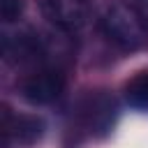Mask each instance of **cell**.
<instances>
[{
    "label": "cell",
    "mask_w": 148,
    "mask_h": 148,
    "mask_svg": "<svg viewBox=\"0 0 148 148\" xmlns=\"http://www.w3.org/2000/svg\"><path fill=\"white\" fill-rule=\"evenodd\" d=\"M102 32L120 49L134 51L148 42V28L132 2H113L99 18Z\"/></svg>",
    "instance_id": "cell-1"
},
{
    "label": "cell",
    "mask_w": 148,
    "mask_h": 148,
    "mask_svg": "<svg viewBox=\"0 0 148 148\" xmlns=\"http://www.w3.org/2000/svg\"><path fill=\"white\" fill-rule=\"evenodd\" d=\"M125 102L136 111H148V69L130 79L125 86Z\"/></svg>",
    "instance_id": "cell-5"
},
{
    "label": "cell",
    "mask_w": 148,
    "mask_h": 148,
    "mask_svg": "<svg viewBox=\"0 0 148 148\" xmlns=\"http://www.w3.org/2000/svg\"><path fill=\"white\" fill-rule=\"evenodd\" d=\"M132 5H134V9L139 12V16L143 18V23L148 28V0H132Z\"/></svg>",
    "instance_id": "cell-7"
},
{
    "label": "cell",
    "mask_w": 148,
    "mask_h": 148,
    "mask_svg": "<svg viewBox=\"0 0 148 148\" xmlns=\"http://www.w3.org/2000/svg\"><path fill=\"white\" fill-rule=\"evenodd\" d=\"M21 12H23V0H0V16L5 23L16 21Z\"/></svg>",
    "instance_id": "cell-6"
},
{
    "label": "cell",
    "mask_w": 148,
    "mask_h": 148,
    "mask_svg": "<svg viewBox=\"0 0 148 148\" xmlns=\"http://www.w3.org/2000/svg\"><path fill=\"white\" fill-rule=\"evenodd\" d=\"M5 148L12 146H32L44 134V123L37 116H12L5 111Z\"/></svg>",
    "instance_id": "cell-4"
},
{
    "label": "cell",
    "mask_w": 148,
    "mask_h": 148,
    "mask_svg": "<svg viewBox=\"0 0 148 148\" xmlns=\"http://www.w3.org/2000/svg\"><path fill=\"white\" fill-rule=\"evenodd\" d=\"M42 16L62 35H79L92 23L90 0H37Z\"/></svg>",
    "instance_id": "cell-2"
},
{
    "label": "cell",
    "mask_w": 148,
    "mask_h": 148,
    "mask_svg": "<svg viewBox=\"0 0 148 148\" xmlns=\"http://www.w3.org/2000/svg\"><path fill=\"white\" fill-rule=\"evenodd\" d=\"M65 90V74L58 67L51 65H42L35 72H30L23 81H21V95L25 102L30 104H51L56 102Z\"/></svg>",
    "instance_id": "cell-3"
}]
</instances>
